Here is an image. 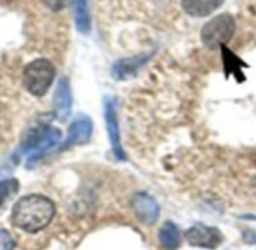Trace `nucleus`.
Wrapping results in <instances>:
<instances>
[{
	"label": "nucleus",
	"instance_id": "1",
	"mask_svg": "<svg viewBox=\"0 0 256 250\" xmlns=\"http://www.w3.org/2000/svg\"><path fill=\"white\" fill-rule=\"evenodd\" d=\"M54 213V204L46 196L27 195L14 206L10 220L26 232H38L50 225Z\"/></svg>",
	"mask_w": 256,
	"mask_h": 250
},
{
	"label": "nucleus",
	"instance_id": "2",
	"mask_svg": "<svg viewBox=\"0 0 256 250\" xmlns=\"http://www.w3.org/2000/svg\"><path fill=\"white\" fill-rule=\"evenodd\" d=\"M236 34V20L230 14H220L204 24L201 30V40L208 50H219L225 46Z\"/></svg>",
	"mask_w": 256,
	"mask_h": 250
},
{
	"label": "nucleus",
	"instance_id": "3",
	"mask_svg": "<svg viewBox=\"0 0 256 250\" xmlns=\"http://www.w3.org/2000/svg\"><path fill=\"white\" fill-rule=\"evenodd\" d=\"M54 76L56 69L52 63L45 58H39L26 66L22 74V82L24 87L33 96H44L52 84Z\"/></svg>",
	"mask_w": 256,
	"mask_h": 250
},
{
	"label": "nucleus",
	"instance_id": "4",
	"mask_svg": "<svg viewBox=\"0 0 256 250\" xmlns=\"http://www.w3.org/2000/svg\"><path fill=\"white\" fill-rule=\"evenodd\" d=\"M184 238L190 246L210 250L218 249L224 242V236L218 228L207 226L204 224H196V225L190 226L184 232Z\"/></svg>",
	"mask_w": 256,
	"mask_h": 250
},
{
	"label": "nucleus",
	"instance_id": "5",
	"mask_svg": "<svg viewBox=\"0 0 256 250\" xmlns=\"http://www.w3.org/2000/svg\"><path fill=\"white\" fill-rule=\"evenodd\" d=\"M105 123H106V130H108V136H110V142H111V148H112L114 156L118 160H124L126 154L123 152L122 141H120L117 104H116V99H112V98L105 99Z\"/></svg>",
	"mask_w": 256,
	"mask_h": 250
},
{
	"label": "nucleus",
	"instance_id": "6",
	"mask_svg": "<svg viewBox=\"0 0 256 250\" xmlns=\"http://www.w3.org/2000/svg\"><path fill=\"white\" fill-rule=\"evenodd\" d=\"M132 208L136 214V218L144 224V225H154L159 219L160 208L153 196L148 194L140 192L135 194L132 198Z\"/></svg>",
	"mask_w": 256,
	"mask_h": 250
},
{
	"label": "nucleus",
	"instance_id": "7",
	"mask_svg": "<svg viewBox=\"0 0 256 250\" xmlns=\"http://www.w3.org/2000/svg\"><path fill=\"white\" fill-rule=\"evenodd\" d=\"M93 132V124L88 117H78L72 122L68 130V138L63 142V150L69 148L70 146L76 144H86Z\"/></svg>",
	"mask_w": 256,
	"mask_h": 250
},
{
	"label": "nucleus",
	"instance_id": "8",
	"mask_svg": "<svg viewBox=\"0 0 256 250\" xmlns=\"http://www.w3.org/2000/svg\"><path fill=\"white\" fill-rule=\"evenodd\" d=\"M70 108H72V93H70L69 81L68 78H60L54 96V110L57 118L60 122H66L69 118Z\"/></svg>",
	"mask_w": 256,
	"mask_h": 250
},
{
	"label": "nucleus",
	"instance_id": "9",
	"mask_svg": "<svg viewBox=\"0 0 256 250\" xmlns=\"http://www.w3.org/2000/svg\"><path fill=\"white\" fill-rule=\"evenodd\" d=\"M152 54H140L129 58H122L114 63L112 66V76L116 80H124L130 75H134L141 66H144L150 60Z\"/></svg>",
	"mask_w": 256,
	"mask_h": 250
},
{
	"label": "nucleus",
	"instance_id": "10",
	"mask_svg": "<svg viewBox=\"0 0 256 250\" xmlns=\"http://www.w3.org/2000/svg\"><path fill=\"white\" fill-rule=\"evenodd\" d=\"M224 4V0H182L183 10L190 16H208Z\"/></svg>",
	"mask_w": 256,
	"mask_h": 250
},
{
	"label": "nucleus",
	"instance_id": "11",
	"mask_svg": "<svg viewBox=\"0 0 256 250\" xmlns=\"http://www.w3.org/2000/svg\"><path fill=\"white\" fill-rule=\"evenodd\" d=\"M60 140H62V132H60L58 129L46 128V130H45L42 140L39 141L38 147L32 152V154H30V158H28V160H27V166L30 168L38 159L42 158V154H44L45 152H48V150H51L54 146H57Z\"/></svg>",
	"mask_w": 256,
	"mask_h": 250
},
{
	"label": "nucleus",
	"instance_id": "12",
	"mask_svg": "<svg viewBox=\"0 0 256 250\" xmlns=\"http://www.w3.org/2000/svg\"><path fill=\"white\" fill-rule=\"evenodd\" d=\"M159 243L165 250H177L182 244L180 230L172 222H165L159 231Z\"/></svg>",
	"mask_w": 256,
	"mask_h": 250
},
{
	"label": "nucleus",
	"instance_id": "13",
	"mask_svg": "<svg viewBox=\"0 0 256 250\" xmlns=\"http://www.w3.org/2000/svg\"><path fill=\"white\" fill-rule=\"evenodd\" d=\"M74 9H75V21L76 27L81 33H88L92 28L90 24V15L87 8V0H72Z\"/></svg>",
	"mask_w": 256,
	"mask_h": 250
},
{
	"label": "nucleus",
	"instance_id": "14",
	"mask_svg": "<svg viewBox=\"0 0 256 250\" xmlns=\"http://www.w3.org/2000/svg\"><path fill=\"white\" fill-rule=\"evenodd\" d=\"M16 190H18V182L15 178L3 180L0 183V212L8 202V200H10L16 194Z\"/></svg>",
	"mask_w": 256,
	"mask_h": 250
},
{
	"label": "nucleus",
	"instance_id": "15",
	"mask_svg": "<svg viewBox=\"0 0 256 250\" xmlns=\"http://www.w3.org/2000/svg\"><path fill=\"white\" fill-rule=\"evenodd\" d=\"M0 250H14V240L6 230H0Z\"/></svg>",
	"mask_w": 256,
	"mask_h": 250
},
{
	"label": "nucleus",
	"instance_id": "16",
	"mask_svg": "<svg viewBox=\"0 0 256 250\" xmlns=\"http://www.w3.org/2000/svg\"><path fill=\"white\" fill-rule=\"evenodd\" d=\"M44 3L51 9V10H62L64 6H66V3H68V0H44Z\"/></svg>",
	"mask_w": 256,
	"mask_h": 250
},
{
	"label": "nucleus",
	"instance_id": "17",
	"mask_svg": "<svg viewBox=\"0 0 256 250\" xmlns=\"http://www.w3.org/2000/svg\"><path fill=\"white\" fill-rule=\"evenodd\" d=\"M243 219H248V220H256V214L255 216H250V214H248V216H243Z\"/></svg>",
	"mask_w": 256,
	"mask_h": 250
}]
</instances>
